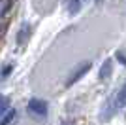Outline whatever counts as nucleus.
<instances>
[{"mask_svg": "<svg viewBox=\"0 0 126 125\" xmlns=\"http://www.w3.org/2000/svg\"><path fill=\"white\" fill-rule=\"evenodd\" d=\"M28 32H30V25H23L21 32H19V38H17V44H19V46H23V42L28 38Z\"/></svg>", "mask_w": 126, "mask_h": 125, "instance_id": "nucleus-5", "label": "nucleus"}, {"mask_svg": "<svg viewBox=\"0 0 126 125\" xmlns=\"http://www.w3.org/2000/svg\"><path fill=\"white\" fill-rule=\"evenodd\" d=\"M81 0H70L68 2V11H70V15H75V13H77L79 11V8H81Z\"/></svg>", "mask_w": 126, "mask_h": 125, "instance_id": "nucleus-7", "label": "nucleus"}, {"mask_svg": "<svg viewBox=\"0 0 126 125\" xmlns=\"http://www.w3.org/2000/svg\"><path fill=\"white\" fill-rule=\"evenodd\" d=\"M0 36H2V25H0Z\"/></svg>", "mask_w": 126, "mask_h": 125, "instance_id": "nucleus-11", "label": "nucleus"}, {"mask_svg": "<svg viewBox=\"0 0 126 125\" xmlns=\"http://www.w3.org/2000/svg\"><path fill=\"white\" fill-rule=\"evenodd\" d=\"M10 72H11V64H8V66H6V70H2V72H0V76L4 78V76H8Z\"/></svg>", "mask_w": 126, "mask_h": 125, "instance_id": "nucleus-10", "label": "nucleus"}, {"mask_svg": "<svg viewBox=\"0 0 126 125\" xmlns=\"http://www.w3.org/2000/svg\"><path fill=\"white\" fill-rule=\"evenodd\" d=\"M8 4H10V0H0V17L6 13V10H8Z\"/></svg>", "mask_w": 126, "mask_h": 125, "instance_id": "nucleus-9", "label": "nucleus"}, {"mask_svg": "<svg viewBox=\"0 0 126 125\" xmlns=\"http://www.w3.org/2000/svg\"><path fill=\"white\" fill-rule=\"evenodd\" d=\"M109 74H111V59H107V61L104 62L102 70H100V80H107Z\"/></svg>", "mask_w": 126, "mask_h": 125, "instance_id": "nucleus-4", "label": "nucleus"}, {"mask_svg": "<svg viewBox=\"0 0 126 125\" xmlns=\"http://www.w3.org/2000/svg\"><path fill=\"white\" fill-rule=\"evenodd\" d=\"M13 116H15V110H11V108H8V112H6V116L0 120V123H10L11 120H13Z\"/></svg>", "mask_w": 126, "mask_h": 125, "instance_id": "nucleus-8", "label": "nucleus"}, {"mask_svg": "<svg viewBox=\"0 0 126 125\" xmlns=\"http://www.w3.org/2000/svg\"><path fill=\"white\" fill-rule=\"evenodd\" d=\"M28 112L34 116H47V102L42 99H30L28 100Z\"/></svg>", "mask_w": 126, "mask_h": 125, "instance_id": "nucleus-2", "label": "nucleus"}, {"mask_svg": "<svg viewBox=\"0 0 126 125\" xmlns=\"http://www.w3.org/2000/svg\"><path fill=\"white\" fill-rule=\"evenodd\" d=\"M8 108H10V100H8V97L0 95V120L4 118V114L8 112Z\"/></svg>", "mask_w": 126, "mask_h": 125, "instance_id": "nucleus-6", "label": "nucleus"}, {"mask_svg": "<svg viewBox=\"0 0 126 125\" xmlns=\"http://www.w3.org/2000/svg\"><path fill=\"white\" fill-rule=\"evenodd\" d=\"M124 106H126V83L121 87V91L113 99V108H124Z\"/></svg>", "mask_w": 126, "mask_h": 125, "instance_id": "nucleus-3", "label": "nucleus"}, {"mask_svg": "<svg viewBox=\"0 0 126 125\" xmlns=\"http://www.w3.org/2000/svg\"><path fill=\"white\" fill-rule=\"evenodd\" d=\"M90 66H92V64H90V61H85V62H81V64H77V66L74 68V72L70 74V76H68V80H66V87L74 85V83L77 82V80H81V78L85 76V74H87V72L90 70Z\"/></svg>", "mask_w": 126, "mask_h": 125, "instance_id": "nucleus-1", "label": "nucleus"}]
</instances>
